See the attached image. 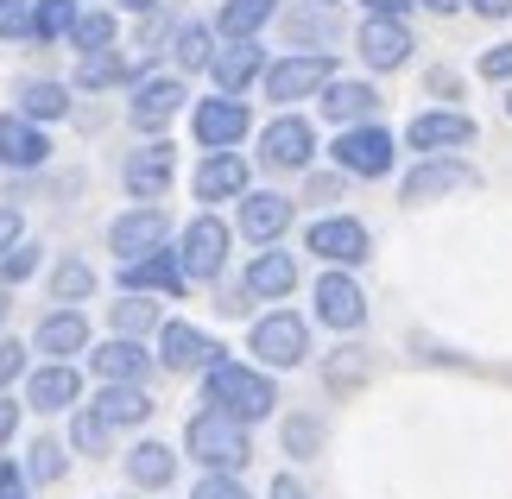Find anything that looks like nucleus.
Returning a JSON list of instances; mask_svg holds the SVG:
<instances>
[{
  "mask_svg": "<svg viewBox=\"0 0 512 499\" xmlns=\"http://www.w3.org/2000/svg\"><path fill=\"white\" fill-rule=\"evenodd\" d=\"M272 19H279V0H222L215 32H222V38H260Z\"/></svg>",
  "mask_w": 512,
  "mask_h": 499,
  "instance_id": "f704fd0d",
  "label": "nucleus"
},
{
  "mask_svg": "<svg viewBox=\"0 0 512 499\" xmlns=\"http://www.w3.org/2000/svg\"><path fill=\"white\" fill-rule=\"evenodd\" d=\"M247 354H253V367H266V373H298V367H310V354H317V342H310V316H298V310L253 316Z\"/></svg>",
  "mask_w": 512,
  "mask_h": 499,
  "instance_id": "f03ea898",
  "label": "nucleus"
},
{
  "mask_svg": "<svg viewBox=\"0 0 512 499\" xmlns=\"http://www.w3.org/2000/svg\"><path fill=\"white\" fill-rule=\"evenodd\" d=\"M260 165L266 171H310L317 165V127H310L298 108L272 114L260 127Z\"/></svg>",
  "mask_w": 512,
  "mask_h": 499,
  "instance_id": "9b49d317",
  "label": "nucleus"
},
{
  "mask_svg": "<svg viewBox=\"0 0 512 499\" xmlns=\"http://www.w3.org/2000/svg\"><path fill=\"white\" fill-rule=\"evenodd\" d=\"M108 443H114V430H108L89 405L70 417V449H76V455H89V462H95V455H108Z\"/></svg>",
  "mask_w": 512,
  "mask_h": 499,
  "instance_id": "a19ab883",
  "label": "nucleus"
},
{
  "mask_svg": "<svg viewBox=\"0 0 512 499\" xmlns=\"http://www.w3.org/2000/svg\"><path fill=\"white\" fill-rule=\"evenodd\" d=\"M152 367H159V354L146 342H133V335H108V342L89 348V373L102 379V386H146Z\"/></svg>",
  "mask_w": 512,
  "mask_h": 499,
  "instance_id": "a211bd4d",
  "label": "nucleus"
},
{
  "mask_svg": "<svg viewBox=\"0 0 512 499\" xmlns=\"http://www.w3.org/2000/svg\"><path fill=\"white\" fill-rule=\"evenodd\" d=\"M70 436H32L26 443V455H19V468H26V481L32 487H57L70 474Z\"/></svg>",
  "mask_w": 512,
  "mask_h": 499,
  "instance_id": "473e14b6",
  "label": "nucleus"
},
{
  "mask_svg": "<svg viewBox=\"0 0 512 499\" xmlns=\"http://www.w3.org/2000/svg\"><path fill=\"white\" fill-rule=\"evenodd\" d=\"M0 165L7 171H45L51 165V133L26 114H0Z\"/></svg>",
  "mask_w": 512,
  "mask_h": 499,
  "instance_id": "a878e982",
  "label": "nucleus"
},
{
  "mask_svg": "<svg viewBox=\"0 0 512 499\" xmlns=\"http://www.w3.org/2000/svg\"><path fill=\"white\" fill-rule=\"evenodd\" d=\"M354 7H361L367 19H411V7H418V0H354Z\"/></svg>",
  "mask_w": 512,
  "mask_h": 499,
  "instance_id": "864d4df0",
  "label": "nucleus"
},
{
  "mask_svg": "<svg viewBox=\"0 0 512 499\" xmlns=\"http://www.w3.org/2000/svg\"><path fill=\"white\" fill-rule=\"evenodd\" d=\"M89 316L76 310V304H57L38 316V329H32V354L38 361H76V354H89Z\"/></svg>",
  "mask_w": 512,
  "mask_h": 499,
  "instance_id": "4be33fe9",
  "label": "nucleus"
},
{
  "mask_svg": "<svg viewBox=\"0 0 512 499\" xmlns=\"http://www.w3.org/2000/svg\"><path fill=\"white\" fill-rule=\"evenodd\" d=\"M152 354H159V367L177 373V379H190V373L203 379V373H215L222 361H234V354L215 342L209 329H196V323H165V329H159V348H152Z\"/></svg>",
  "mask_w": 512,
  "mask_h": 499,
  "instance_id": "9d476101",
  "label": "nucleus"
},
{
  "mask_svg": "<svg viewBox=\"0 0 512 499\" xmlns=\"http://www.w3.org/2000/svg\"><path fill=\"white\" fill-rule=\"evenodd\" d=\"M0 499H38V487L26 481V468L13 455H0Z\"/></svg>",
  "mask_w": 512,
  "mask_h": 499,
  "instance_id": "09e8293b",
  "label": "nucleus"
},
{
  "mask_svg": "<svg viewBox=\"0 0 512 499\" xmlns=\"http://www.w3.org/2000/svg\"><path fill=\"white\" fill-rule=\"evenodd\" d=\"M253 133V108H247V95H203V102L190 108V139L203 152H241V139Z\"/></svg>",
  "mask_w": 512,
  "mask_h": 499,
  "instance_id": "0eeeda50",
  "label": "nucleus"
},
{
  "mask_svg": "<svg viewBox=\"0 0 512 499\" xmlns=\"http://www.w3.org/2000/svg\"><path fill=\"white\" fill-rule=\"evenodd\" d=\"M184 449H190V462L209 468V474H241V468L253 462V436H247V424H234V417L209 411V405L184 424Z\"/></svg>",
  "mask_w": 512,
  "mask_h": 499,
  "instance_id": "7ed1b4c3",
  "label": "nucleus"
},
{
  "mask_svg": "<svg viewBox=\"0 0 512 499\" xmlns=\"http://www.w3.org/2000/svg\"><path fill=\"white\" fill-rule=\"evenodd\" d=\"M114 38H121V19H114V7H83V13H76V26H70V45H76V57H89V51H108Z\"/></svg>",
  "mask_w": 512,
  "mask_h": 499,
  "instance_id": "4c0bfd02",
  "label": "nucleus"
},
{
  "mask_svg": "<svg viewBox=\"0 0 512 499\" xmlns=\"http://www.w3.org/2000/svg\"><path fill=\"white\" fill-rule=\"evenodd\" d=\"M177 266H184V285H222L228 272V253H234V222L222 215H190L184 228H177Z\"/></svg>",
  "mask_w": 512,
  "mask_h": 499,
  "instance_id": "20e7f679",
  "label": "nucleus"
},
{
  "mask_svg": "<svg viewBox=\"0 0 512 499\" xmlns=\"http://www.w3.org/2000/svg\"><path fill=\"white\" fill-rule=\"evenodd\" d=\"M291 215H298V203H291L285 190H247L241 203H234V234L253 247H279L291 234Z\"/></svg>",
  "mask_w": 512,
  "mask_h": 499,
  "instance_id": "2eb2a0df",
  "label": "nucleus"
},
{
  "mask_svg": "<svg viewBox=\"0 0 512 499\" xmlns=\"http://www.w3.org/2000/svg\"><path fill=\"white\" fill-rule=\"evenodd\" d=\"M108 329H114V335H133V342H146V335L165 329V304L121 291V304H108Z\"/></svg>",
  "mask_w": 512,
  "mask_h": 499,
  "instance_id": "72a5a7b5",
  "label": "nucleus"
},
{
  "mask_svg": "<svg viewBox=\"0 0 512 499\" xmlns=\"http://www.w3.org/2000/svg\"><path fill=\"white\" fill-rule=\"evenodd\" d=\"M13 102L26 121L38 127H57V121H70V83H57V76H19V89H13Z\"/></svg>",
  "mask_w": 512,
  "mask_h": 499,
  "instance_id": "7c9ffc66",
  "label": "nucleus"
},
{
  "mask_svg": "<svg viewBox=\"0 0 512 499\" xmlns=\"http://www.w3.org/2000/svg\"><path fill=\"white\" fill-rule=\"evenodd\" d=\"M26 373H32V342H13V335H0V392H13Z\"/></svg>",
  "mask_w": 512,
  "mask_h": 499,
  "instance_id": "37998d69",
  "label": "nucleus"
},
{
  "mask_svg": "<svg viewBox=\"0 0 512 499\" xmlns=\"http://www.w3.org/2000/svg\"><path fill=\"white\" fill-rule=\"evenodd\" d=\"M241 285L260 297V304H279V297L298 291V253H285V247H260V253L247 259Z\"/></svg>",
  "mask_w": 512,
  "mask_h": 499,
  "instance_id": "cd10ccee",
  "label": "nucleus"
},
{
  "mask_svg": "<svg viewBox=\"0 0 512 499\" xmlns=\"http://www.w3.org/2000/svg\"><path fill=\"white\" fill-rule=\"evenodd\" d=\"M184 102H190V83L177 70H146L140 83H133V102H127V121H133V133H146V139H159L177 114H184Z\"/></svg>",
  "mask_w": 512,
  "mask_h": 499,
  "instance_id": "6e6552de",
  "label": "nucleus"
},
{
  "mask_svg": "<svg viewBox=\"0 0 512 499\" xmlns=\"http://www.w3.org/2000/svg\"><path fill=\"white\" fill-rule=\"evenodd\" d=\"M19 424H26V398L0 392V449H13V436H19Z\"/></svg>",
  "mask_w": 512,
  "mask_h": 499,
  "instance_id": "3c124183",
  "label": "nucleus"
},
{
  "mask_svg": "<svg viewBox=\"0 0 512 499\" xmlns=\"http://www.w3.org/2000/svg\"><path fill=\"white\" fill-rule=\"evenodd\" d=\"M0 38H7V45L32 38V0H0Z\"/></svg>",
  "mask_w": 512,
  "mask_h": 499,
  "instance_id": "a18cd8bd",
  "label": "nucleus"
},
{
  "mask_svg": "<svg viewBox=\"0 0 512 499\" xmlns=\"http://www.w3.org/2000/svg\"><path fill=\"white\" fill-rule=\"evenodd\" d=\"M121 184L133 203H159V196L177 184V146L171 139H140V146L127 152V165H121Z\"/></svg>",
  "mask_w": 512,
  "mask_h": 499,
  "instance_id": "f3484780",
  "label": "nucleus"
},
{
  "mask_svg": "<svg viewBox=\"0 0 512 499\" xmlns=\"http://www.w3.org/2000/svg\"><path fill=\"white\" fill-rule=\"evenodd\" d=\"M506 121H512V89H506Z\"/></svg>",
  "mask_w": 512,
  "mask_h": 499,
  "instance_id": "0e129e2a",
  "label": "nucleus"
},
{
  "mask_svg": "<svg viewBox=\"0 0 512 499\" xmlns=\"http://www.w3.org/2000/svg\"><path fill=\"white\" fill-rule=\"evenodd\" d=\"M38 253H45V247H38L32 234H26L13 253H0V285L13 291V285H26V278H38Z\"/></svg>",
  "mask_w": 512,
  "mask_h": 499,
  "instance_id": "79ce46f5",
  "label": "nucleus"
},
{
  "mask_svg": "<svg viewBox=\"0 0 512 499\" xmlns=\"http://www.w3.org/2000/svg\"><path fill=\"white\" fill-rule=\"evenodd\" d=\"M89 411L102 417L108 430H140L159 405H152V392H146V386H102V392L89 398Z\"/></svg>",
  "mask_w": 512,
  "mask_h": 499,
  "instance_id": "2f4dec72",
  "label": "nucleus"
},
{
  "mask_svg": "<svg viewBox=\"0 0 512 499\" xmlns=\"http://www.w3.org/2000/svg\"><path fill=\"white\" fill-rule=\"evenodd\" d=\"M190 499H253L241 487V474H203V481L190 487Z\"/></svg>",
  "mask_w": 512,
  "mask_h": 499,
  "instance_id": "de8ad7c7",
  "label": "nucleus"
},
{
  "mask_svg": "<svg viewBox=\"0 0 512 499\" xmlns=\"http://www.w3.org/2000/svg\"><path fill=\"white\" fill-rule=\"evenodd\" d=\"M317 323L323 329H336V335H361L367 329V291H361V278L354 272H342V266H323V278H317Z\"/></svg>",
  "mask_w": 512,
  "mask_h": 499,
  "instance_id": "f8f14e48",
  "label": "nucleus"
},
{
  "mask_svg": "<svg viewBox=\"0 0 512 499\" xmlns=\"http://www.w3.org/2000/svg\"><path fill=\"white\" fill-rule=\"evenodd\" d=\"M342 184H348V171H336V177H310V203H329Z\"/></svg>",
  "mask_w": 512,
  "mask_h": 499,
  "instance_id": "6e6d98bb",
  "label": "nucleus"
},
{
  "mask_svg": "<svg viewBox=\"0 0 512 499\" xmlns=\"http://www.w3.org/2000/svg\"><path fill=\"white\" fill-rule=\"evenodd\" d=\"M95 285H102L95 266H89V259H76V253H64L51 266V304H76V310H83L89 297H95Z\"/></svg>",
  "mask_w": 512,
  "mask_h": 499,
  "instance_id": "c9c22d12",
  "label": "nucleus"
},
{
  "mask_svg": "<svg viewBox=\"0 0 512 499\" xmlns=\"http://www.w3.org/2000/svg\"><path fill=\"white\" fill-rule=\"evenodd\" d=\"M317 114L329 127H367V121H380V89L367 83V76H336L323 95H317Z\"/></svg>",
  "mask_w": 512,
  "mask_h": 499,
  "instance_id": "393cba45",
  "label": "nucleus"
},
{
  "mask_svg": "<svg viewBox=\"0 0 512 499\" xmlns=\"http://www.w3.org/2000/svg\"><path fill=\"white\" fill-rule=\"evenodd\" d=\"M114 285L133 291V297H184V266H177V247H159L146 259H121V272H114Z\"/></svg>",
  "mask_w": 512,
  "mask_h": 499,
  "instance_id": "b1692460",
  "label": "nucleus"
},
{
  "mask_svg": "<svg viewBox=\"0 0 512 499\" xmlns=\"http://www.w3.org/2000/svg\"><path fill=\"white\" fill-rule=\"evenodd\" d=\"M146 70H133V57L121 45H108V51H89V57H76V89L83 95H108V89H133Z\"/></svg>",
  "mask_w": 512,
  "mask_h": 499,
  "instance_id": "c756f323",
  "label": "nucleus"
},
{
  "mask_svg": "<svg viewBox=\"0 0 512 499\" xmlns=\"http://www.w3.org/2000/svg\"><path fill=\"white\" fill-rule=\"evenodd\" d=\"M456 190H475V165H468L462 152L418 158V165L405 171V184H399V196H405L411 209H424V203H443V196H456Z\"/></svg>",
  "mask_w": 512,
  "mask_h": 499,
  "instance_id": "ddd939ff",
  "label": "nucleus"
},
{
  "mask_svg": "<svg viewBox=\"0 0 512 499\" xmlns=\"http://www.w3.org/2000/svg\"><path fill=\"white\" fill-rule=\"evenodd\" d=\"M424 13H437V19H449V13H462V0H418Z\"/></svg>",
  "mask_w": 512,
  "mask_h": 499,
  "instance_id": "bf43d9fd",
  "label": "nucleus"
},
{
  "mask_svg": "<svg viewBox=\"0 0 512 499\" xmlns=\"http://www.w3.org/2000/svg\"><path fill=\"white\" fill-rule=\"evenodd\" d=\"M171 241H177V234H171V215L159 203H133L127 215L108 222V253L114 259H146V253H159Z\"/></svg>",
  "mask_w": 512,
  "mask_h": 499,
  "instance_id": "4468645a",
  "label": "nucleus"
},
{
  "mask_svg": "<svg viewBox=\"0 0 512 499\" xmlns=\"http://www.w3.org/2000/svg\"><path fill=\"white\" fill-rule=\"evenodd\" d=\"M121 468H127V481L140 487V493H165L177 481V449L159 443V436H140V443L121 455Z\"/></svg>",
  "mask_w": 512,
  "mask_h": 499,
  "instance_id": "c85d7f7f",
  "label": "nucleus"
},
{
  "mask_svg": "<svg viewBox=\"0 0 512 499\" xmlns=\"http://www.w3.org/2000/svg\"><path fill=\"white\" fill-rule=\"evenodd\" d=\"M190 190H196V203H241L253 190V165L241 152H203L190 171Z\"/></svg>",
  "mask_w": 512,
  "mask_h": 499,
  "instance_id": "aec40b11",
  "label": "nucleus"
},
{
  "mask_svg": "<svg viewBox=\"0 0 512 499\" xmlns=\"http://www.w3.org/2000/svg\"><path fill=\"white\" fill-rule=\"evenodd\" d=\"M266 70H272V51L260 45V38H222V51H215V89L222 95H247V89H260L266 83Z\"/></svg>",
  "mask_w": 512,
  "mask_h": 499,
  "instance_id": "6ab92c4d",
  "label": "nucleus"
},
{
  "mask_svg": "<svg viewBox=\"0 0 512 499\" xmlns=\"http://www.w3.org/2000/svg\"><path fill=\"white\" fill-rule=\"evenodd\" d=\"M279 26H285V51H317V45H329V32H336V13H329V7H310V0H304V7L285 13Z\"/></svg>",
  "mask_w": 512,
  "mask_h": 499,
  "instance_id": "e433bc0d",
  "label": "nucleus"
},
{
  "mask_svg": "<svg viewBox=\"0 0 512 499\" xmlns=\"http://www.w3.org/2000/svg\"><path fill=\"white\" fill-rule=\"evenodd\" d=\"M7 316H13V291L0 285V335H7Z\"/></svg>",
  "mask_w": 512,
  "mask_h": 499,
  "instance_id": "680f3d73",
  "label": "nucleus"
},
{
  "mask_svg": "<svg viewBox=\"0 0 512 499\" xmlns=\"http://www.w3.org/2000/svg\"><path fill=\"white\" fill-rule=\"evenodd\" d=\"M304 253H317L323 266L354 272V266H367V259H373V234H367L361 215H317V222L304 228Z\"/></svg>",
  "mask_w": 512,
  "mask_h": 499,
  "instance_id": "1a4fd4ad",
  "label": "nucleus"
},
{
  "mask_svg": "<svg viewBox=\"0 0 512 499\" xmlns=\"http://www.w3.org/2000/svg\"><path fill=\"white\" fill-rule=\"evenodd\" d=\"M329 158H336V171L361 177V184H373V177H392V165H399V139H392V127L367 121V127H342L336 146H329Z\"/></svg>",
  "mask_w": 512,
  "mask_h": 499,
  "instance_id": "423d86ee",
  "label": "nucleus"
},
{
  "mask_svg": "<svg viewBox=\"0 0 512 499\" xmlns=\"http://www.w3.org/2000/svg\"><path fill=\"white\" fill-rule=\"evenodd\" d=\"M475 70H481V83L512 89V38H506V45H494V51H481V57H475Z\"/></svg>",
  "mask_w": 512,
  "mask_h": 499,
  "instance_id": "49530a36",
  "label": "nucleus"
},
{
  "mask_svg": "<svg viewBox=\"0 0 512 499\" xmlns=\"http://www.w3.org/2000/svg\"><path fill=\"white\" fill-rule=\"evenodd\" d=\"M336 51H285V57H272V70H266V102H279L285 108H298V102H317V95L336 83Z\"/></svg>",
  "mask_w": 512,
  "mask_h": 499,
  "instance_id": "39448f33",
  "label": "nucleus"
},
{
  "mask_svg": "<svg viewBox=\"0 0 512 499\" xmlns=\"http://www.w3.org/2000/svg\"><path fill=\"white\" fill-rule=\"evenodd\" d=\"M203 405L253 430V424H266V417L279 411V386H272V373L253 367V361H222L215 373H203Z\"/></svg>",
  "mask_w": 512,
  "mask_h": 499,
  "instance_id": "f257e3e1",
  "label": "nucleus"
},
{
  "mask_svg": "<svg viewBox=\"0 0 512 499\" xmlns=\"http://www.w3.org/2000/svg\"><path fill=\"white\" fill-rule=\"evenodd\" d=\"M405 146L418 158H443V152H468L475 146V121L462 108H424L405 121Z\"/></svg>",
  "mask_w": 512,
  "mask_h": 499,
  "instance_id": "dca6fc26",
  "label": "nucleus"
},
{
  "mask_svg": "<svg viewBox=\"0 0 512 499\" xmlns=\"http://www.w3.org/2000/svg\"><path fill=\"white\" fill-rule=\"evenodd\" d=\"M171 26H177V19L165 13V7H152V13H140V26H133V51H159V45H171Z\"/></svg>",
  "mask_w": 512,
  "mask_h": 499,
  "instance_id": "c03bdc74",
  "label": "nucleus"
},
{
  "mask_svg": "<svg viewBox=\"0 0 512 499\" xmlns=\"http://www.w3.org/2000/svg\"><path fill=\"white\" fill-rule=\"evenodd\" d=\"M215 51H222V32H215V19H177V26H171L165 57H171L177 76H209Z\"/></svg>",
  "mask_w": 512,
  "mask_h": 499,
  "instance_id": "bb28decb",
  "label": "nucleus"
},
{
  "mask_svg": "<svg viewBox=\"0 0 512 499\" xmlns=\"http://www.w3.org/2000/svg\"><path fill=\"white\" fill-rule=\"evenodd\" d=\"M121 13H152V7H165V0H114Z\"/></svg>",
  "mask_w": 512,
  "mask_h": 499,
  "instance_id": "052dcab7",
  "label": "nucleus"
},
{
  "mask_svg": "<svg viewBox=\"0 0 512 499\" xmlns=\"http://www.w3.org/2000/svg\"><path fill=\"white\" fill-rule=\"evenodd\" d=\"M266 499H310V487H304V481H298V474H291V468H285V474H279V481H272V487H266Z\"/></svg>",
  "mask_w": 512,
  "mask_h": 499,
  "instance_id": "5fc2aeb1",
  "label": "nucleus"
},
{
  "mask_svg": "<svg viewBox=\"0 0 512 499\" xmlns=\"http://www.w3.org/2000/svg\"><path fill=\"white\" fill-rule=\"evenodd\" d=\"M253 304H260V297H253L247 285H228V278L215 285V310H222V316H247Z\"/></svg>",
  "mask_w": 512,
  "mask_h": 499,
  "instance_id": "8fccbe9b",
  "label": "nucleus"
},
{
  "mask_svg": "<svg viewBox=\"0 0 512 499\" xmlns=\"http://www.w3.org/2000/svg\"><path fill=\"white\" fill-rule=\"evenodd\" d=\"M354 51H361L367 70H405L411 51H418V32H411V19H361Z\"/></svg>",
  "mask_w": 512,
  "mask_h": 499,
  "instance_id": "412c9836",
  "label": "nucleus"
},
{
  "mask_svg": "<svg viewBox=\"0 0 512 499\" xmlns=\"http://www.w3.org/2000/svg\"><path fill=\"white\" fill-rule=\"evenodd\" d=\"M76 13H83V0H32V38H38V45H57V38H70Z\"/></svg>",
  "mask_w": 512,
  "mask_h": 499,
  "instance_id": "58836bf2",
  "label": "nucleus"
},
{
  "mask_svg": "<svg viewBox=\"0 0 512 499\" xmlns=\"http://www.w3.org/2000/svg\"><path fill=\"white\" fill-rule=\"evenodd\" d=\"M19 241H26V215H19L13 203H0V253H13Z\"/></svg>",
  "mask_w": 512,
  "mask_h": 499,
  "instance_id": "603ef678",
  "label": "nucleus"
},
{
  "mask_svg": "<svg viewBox=\"0 0 512 499\" xmlns=\"http://www.w3.org/2000/svg\"><path fill=\"white\" fill-rule=\"evenodd\" d=\"M279 443H285L291 462H310V455H323V417L291 411V417H285V430H279Z\"/></svg>",
  "mask_w": 512,
  "mask_h": 499,
  "instance_id": "ea45409f",
  "label": "nucleus"
},
{
  "mask_svg": "<svg viewBox=\"0 0 512 499\" xmlns=\"http://www.w3.org/2000/svg\"><path fill=\"white\" fill-rule=\"evenodd\" d=\"M19 386H26V411L57 417V411H76V398H83V373H76V361H38Z\"/></svg>",
  "mask_w": 512,
  "mask_h": 499,
  "instance_id": "5701e85b",
  "label": "nucleus"
},
{
  "mask_svg": "<svg viewBox=\"0 0 512 499\" xmlns=\"http://www.w3.org/2000/svg\"><path fill=\"white\" fill-rule=\"evenodd\" d=\"M310 7H329V13H342V7H348V0H310Z\"/></svg>",
  "mask_w": 512,
  "mask_h": 499,
  "instance_id": "e2e57ef3",
  "label": "nucleus"
},
{
  "mask_svg": "<svg viewBox=\"0 0 512 499\" xmlns=\"http://www.w3.org/2000/svg\"><path fill=\"white\" fill-rule=\"evenodd\" d=\"M430 89H437V95H449V102H456V95H462V83H456V70H430Z\"/></svg>",
  "mask_w": 512,
  "mask_h": 499,
  "instance_id": "13d9d810",
  "label": "nucleus"
},
{
  "mask_svg": "<svg viewBox=\"0 0 512 499\" xmlns=\"http://www.w3.org/2000/svg\"><path fill=\"white\" fill-rule=\"evenodd\" d=\"M468 13H481V19H512V0H462Z\"/></svg>",
  "mask_w": 512,
  "mask_h": 499,
  "instance_id": "4d7b16f0",
  "label": "nucleus"
}]
</instances>
